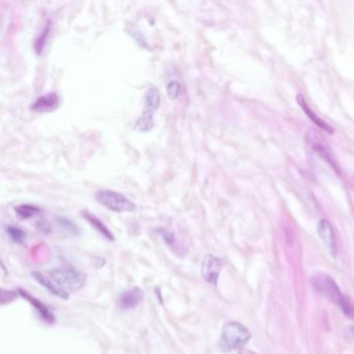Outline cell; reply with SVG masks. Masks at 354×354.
<instances>
[{
	"instance_id": "cell-19",
	"label": "cell",
	"mask_w": 354,
	"mask_h": 354,
	"mask_svg": "<svg viewBox=\"0 0 354 354\" xmlns=\"http://www.w3.org/2000/svg\"><path fill=\"white\" fill-rule=\"evenodd\" d=\"M342 309L343 314L350 319H354V301L347 295H344V298L339 305Z\"/></svg>"
},
{
	"instance_id": "cell-21",
	"label": "cell",
	"mask_w": 354,
	"mask_h": 354,
	"mask_svg": "<svg viewBox=\"0 0 354 354\" xmlns=\"http://www.w3.org/2000/svg\"><path fill=\"white\" fill-rule=\"evenodd\" d=\"M345 335L347 337V339L354 344V325H350L348 327H346L345 329Z\"/></svg>"
},
{
	"instance_id": "cell-7",
	"label": "cell",
	"mask_w": 354,
	"mask_h": 354,
	"mask_svg": "<svg viewBox=\"0 0 354 354\" xmlns=\"http://www.w3.org/2000/svg\"><path fill=\"white\" fill-rule=\"evenodd\" d=\"M223 262L214 255H207L202 264V277L210 285L217 286Z\"/></svg>"
},
{
	"instance_id": "cell-10",
	"label": "cell",
	"mask_w": 354,
	"mask_h": 354,
	"mask_svg": "<svg viewBox=\"0 0 354 354\" xmlns=\"http://www.w3.org/2000/svg\"><path fill=\"white\" fill-rule=\"evenodd\" d=\"M143 291L138 287H133L125 291L119 297L117 304L123 309H130L136 307L143 300Z\"/></svg>"
},
{
	"instance_id": "cell-9",
	"label": "cell",
	"mask_w": 354,
	"mask_h": 354,
	"mask_svg": "<svg viewBox=\"0 0 354 354\" xmlns=\"http://www.w3.org/2000/svg\"><path fill=\"white\" fill-rule=\"evenodd\" d=\"M58 106L59 96L53 92L37 97L30 105V109L36 113H47L54 111Z\"/></svg>"
},
{
	"instance_id": "cell-18",
	"label": "cell",
	"mask_w": 354,
	"mask_h": 354,
	"mask_svg": "<svg viewBox=\"0 0 354 354\" xmlns=\"http://www.w3.org/2000/svg\"><path fill=\"white\" fill-rule=\"evenodd\" d=\"M166 91H168V95L172 100L178 99L182 95V86L180 81L178 80H171L166 85Z\"/></svg>"
},
{
	"instance_id": "cell-5",
	"label": "cell",
	"mask_w": 354,
	"mask_h": 354,
	"mask_svg": "<svg viewBox=\"0 0 354 354\" xmlns=\"http://www.w3.org/2000/svg\"><path fill=\"white\" fill-rule=\"evenodd\" d=\"M313 286L317 292L336 305H340L344 295L336 283L327 273L319 272L313 277Z\"/></svg>"
},
{
	"instance_id": "cell-6",
	"label": "cell",
	"mask_w": 354,
	"mask_h": 354,
	"mask_svg": "<svg viewBox=\"0 0 354 354\" xmlns=\"http://www.w3.org/2000/svg\"><path fill=\"white\" fill-rule=\"evenodd\" d=\"M306 142L310 145V148L313 149L320 157H322L327 163L330 164L331 168H334L337 172H339L338 163L335 160L334 155L330 152L329 148H327L326 143L324 142V138L316 131L311 130L306 134Z\"/></svg>"
},
{
	"instance_id": "cell-1",
	"label": "cell",
	"mask_w": 354,
	"mask_h": 354,
	"mask_svg": "<svg viewBox=\"0 0 354 354\" xmlns=\"http://www.w3.org/2000/svg\"><path fill=\"white\" fill-rule=\"evenodd\" d=\"M252 339V334L243 324L236 321H228L223 324L218 342L222 352L243 349V346Z\"/></svg>"
},
{
	"instance_id": "cell-16",
	"label": "cell",
	"mask_w": 354,
	"mask_h": 354,
	"mask_svg": "<svg viewBox=\"0 0 354 354\" xmlns=\"http://www.w3.org/2000/svg\"><path fill=\"white\" fill-rule=\"evenodd\" d=\"M15 212L21 219H28L40 214L42 212V209H40L36 206L23 204L15 207Z\"/></svg>"
},
{
	"instance_id": "cell-3",
	"label": "cell",
	"mask_w": 354,
	"mask_h": 354,
	"mask_svg": "<svg viewBox=\"0 0 354 354\" xmlns=\"http://www.w3.org/2000/svg\"><path fill=\"white\" fill-rule=\"evenodd\" d=\"M50 279L61 289L76 291L86 284L87 274L70 266H62L49 270Z\"/></svg>"
},
{
	"instance_id": "cell-14",
	"label": "cell",
	"mask_w": 354,
	"mask_h": 354,
	"mask_svg": "<svg viewBox=\"0 0 354 354\" xmlns=\"http://www.w3.org/2000/svg\"><path fill=\"white\" fill-rule=\"evenodd\" d=\"M81 214L88 220V222L95 228V230L98 233H100L104 238H106V239L111 240V241L114 239L112 233L109 231V228L105 224H104L97 216H95L94 214H92L88 211H83Z\"/></svg>"
},
{
	"instance_id": "cell-11",
	"label": "cell",
	"mask_w": 354,
	"mask_h": 354,
	"mask_svg": "<svg viewBox=\"0 0 354 354\" xmlns=\"http://www.w3.org/2000/svg\"><path fill=\"white\" fill-rule=\"evenodd\" d=\"M31 277L34 279V281H36L42 287H44L54 296H57L61 299H68L69 298L67 291L64 289H61L56 283H54L51 279L47 278L45 274L34 271V272H31Z\"/></svg>"
},
{
	"instance_id": "cell-15",
	"label": "cell",
	"mask_w": 354,
	"mask_h": 354,
	"mask_svg": "<svg viewBox=\"0 0 354 354\" xmlns=\"http://www.w3.org/2000/svg\"><path fill=\"white\" fill-rule=\"evenodd\" d=\"M50 30H51V22H50V21H48V22L46 23V25L44 26V28L42 29V31L40 32V34H38V35L36 36V38L34 40L33 49H34V52H35L37 55L42 54V52L44 51L45 46H46V44H47L48 37H49Z\"/></svg>"
},
{
	"instance_id": "cell-8",
	"label": "cell",
	"mask_w": 354,
	"mask_h": 354,
	"mask_svg": "<svg viewBox=\"0 0 354 354\" xmlns=\"http://www.w3.org/2000/svg\"><path fill=\"white\" fill-rule=\"evenodd\" d=\"M317 232L329 254L332 257H336L338 254V246L335 230L331 223L326 219H321L317 226Z\"/></svg>"
},
{
	"instance_id": "cell-17",
	"label": "cell",
	"mask_w": 354,
	"mask_h": 354,
	"mask_svg": "<svg viewBox=\"0 0 354 354\" xmlns=\"http://www.w3.org/2000/svg\"><path fill=\"white\" fill-rule=\"evenodd\" d=\"M7 233L10 236V238L18 244H23L27 237L26 233L23 230H21L20 227L14 225H10L7 227Z\"/></svg>"
},
{
	"instance_id": "cell-4",
	"label": "cell",
	"mask_w": 354,
	"mask_h": 354,
	"mask_svg": "<svg viewBox=\"0 0 354 354\" xmlns=\"http://www.w3.org/2000/svg\"><path fill=\"white\" fill-rule=\"evenodd\" d=\"M95 198L100 205L112 212H133L136 209L135 204L127 196L111 189H100L96 192Z\"/></svg>"
},
{
	"instance_id": "cell-20",
	"label": "cell",
	"mask_w": 354,
	"mask_h": 354,
	"mask_svg": "<svg viewBox=\"0 0 354 354\" xmlns=\"http://www.w3.org/2000/svg\"><path fill=\"white\" fill-rule=\"evenodd\" d=\"M159 234L162 237V239L165 241V243H168L170 246H173L174 244H176V238L174 233L165 230V228H160Z\"/></svg>"
},
{
	"instance_id": "cell-2",
	"label": "cell",
	"mask_w": 354,
	"mask_h": 354,
	"mask_svg": "<svg viewBox=\"0 0 354 354\" xmlns=\"http://www.w3.org/2000/svg\"><path fill=\"white\" fill-rule=\"evenodd\" d=\"M160 106V93L157 87L150 85L143 94V109L135 122V129L148 132L154 126V115Z\"/></svg>"
},
{
	"instance_id": "cell-13",
	"label": "cell",
	"mask_w": 354,
	"mask_h": 354,
	"mask_svg": "<svg viewBox=\"0 0 354 354\" xmlns=\"http://www.w3.org/2000/svg\"><path fill=\"white\" fill-rule=\"evenodd\" d=\"M297 102L300 105V107L302 108V110L305 112V114L308 116V119L313 121L318 127H320L322 130H324V131H326V132H328L330 134L334 133V129H332L326 122H324L322 119H320V116L316 115L315 112L308 107L307 103L305 102V99L303 98V96L298 95L297 96Z\"/></svg>"
},
{
	"instance_id": "cell-12",
	"label": "cell",
	"mask_w": 354,
	"mask_h": 354,
	"mask_svg": "<svg viewBox=\"0 0 354 354\" xmlns=\"http://www.w3.org/2000/svg\"><path fill=\"white\" fill-rule=\"evenodd\" d=\"M19 294L20 296H22L23 298H25L28 302H30V304L35 308L36 313L40 315V317L43 319L44 321L48 322V323H52L54 322V316L51 313V310L43 303L42 301H40L38 299H36L35 297H33L32 295H30L26 291L23 290H19Z\"/></svg>"
},
{
	"instance_id": "cell-22",
	"label": "cell",
	"mask_w": 354,
	"mask_h": 354,
	"mask_svg": "<svg viewBox=\"0 0 354 354\" xmlns=\"http://www.w3.org/2000/svg\"><path fill=\"white\" fill-rule=\"evenodd\" d=\"M239 354H256V353L251 351V350H248V349H241L239 351Z\"/></svg>"
}]
</instances>
